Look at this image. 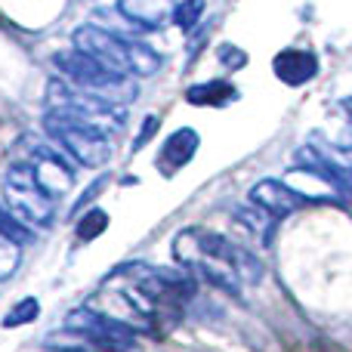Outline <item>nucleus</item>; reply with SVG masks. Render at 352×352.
<instances>
[{"instance_id":"obj_4","label":"nucleus","mask_w":352,"mask_h":352,"mask_svg":"<svg viewBox=\"0 0 352 352\" xmlns=\"http://www.w3.org/2000/svg\"><path fill=\"white\" fill-rule=\"evenodd\" d=\"M43 133L62 148L80 167H105L111 161V133L99 130L96 124H87L80 118H72L65 111L47 109L43 115Z\"/></svg>"},{"instance_id":"obj_5","label":"nucleus","mask_w":352,"mask_h":352,"mask_svg":"<svg viewBox=\"0 0 352 352\" xmlns=\"http://www.w3.org/2000/svg\"><path fill=\"white\" fill-rule=\"evenodd\" d=\"M6 207L28 226H50L56 219V198L37 176L34 161H16L3 182Z\"/></svg>"},{"instance_id":"obj_3","label":"nucleus","mask_w":352,"mask_h":352,"mask_svg":"<svg viewBox=\"0 0 352 352\" xmlns=\"http://www.w3.org/2000/svg\"><path fill=\"white\" fill-rule=\"evenodd\" d=\"M53 65L59 72V78H65L68 84H74L78 90L93 93V96L105 99L115 105H127L136 99V84L130 80V74L115 72V68L102 65L99 59L80 53V50H68V53H56Z\"/></svg>"},{"instance_id":"obj_20","label":"nucleus","mask_w":352,"mask_h":352,"mask_svg":"<svg viewBox=\"0 0 352 352\" xmlns=\"http://www.w3.org/2000/svg\"><path fill=\"white\" fill-rule=\"evenodd\" d=\"M340 105H343V111H346V115L352 118V96H346V99H343V102H340Z\"/></svg>"},{"instance_id":"obj_8","label":"nucleus","mask_w":352,"mask_h":352,"mask_svg":"<svg viewBox=\"0 0 352 352\" xmlns=\"http://www.w3.org/2000/svg\"><path fill=\"white\" fill-rule=\"evenodd\" d=\"M250 204L266 210L269 217L281 219V217L297 213L300 207L306 204V195H300L297 188L281 182V179H260L254 188H250Z\"/></svg>"},{"instance_id":"obj_14","label":"nucleus","mask_w":352,"mask_h":352,"mask_svg":"<svg viewBox=\"0 0 352 352\" xmlns=\"http://www.w3.org/2000/svg\"><path fill=\"white\" fill-rule=\"evenodd\" d=\"M204 10H207V0H179L173 6V22L179 25L182 31H192L195 25L204 19Z\"/></svg>"},{"instance_id":"obj_18","label":"nucleus","mask_w":352,"mask_h":352,"mask_svg":"<svg viewBox=\"0 0 352 352\" xmlns=\"http://www.w3.org/2000/svg\"><path fill=\"white\" fill-rule=\"evenodd\" d=\"M217 59L223 62L226 68H244L248 65V53L238 47H232V43H223V47L217 50Z\"/></svg>"},{"instance_id":"obj_1","label":"nucleus","mask_w":352,"mask_h":352,"mask_svg":"<svg viewBox=\"0 0 352 352\" xmlns=\"http://www.w3.org/2000/svg\"><path fill=\"white\" fill-rule=\"evenodd\" d=\"M173 260L188 275L204 278L226 294H238L241 285H254L263 272L244 248L207 229H182L173 238Z\"/></svg>"},{"instance_id":"obj_16","label":"nucleus","mask_w":352,"mask_h":352,"mask_svg":"<svg viewBox=\"0 0 352 352\" xmlns=\"http://www.w3.org/2000/svg\"><path fill=\"white\" fill-rule=\"evenodd\" d=\"M37 312H41V303L34 297H25L22 303H16L10 312L3 316V328H22V324L34 322Z\"/></svg>"},{"instance_id":"obj_2","label":"nucleus","mask_w":352,"mask_h":352,"mask_svg":"<svg viewBox=\"0 0 352 352\" xmlns=\"http://www.w3.org/2000/svg\"><path fill=\"white\" fill-rule=\"evenodd\" d=\"M74 50L99 59L102 65L115 68L124 74H136V78H148L161 68V56L148 47L146 41H130L124 34H115L99 25H80L72 34Z\"/></svg>"},{"instance_id":"obj_10","label":"nucleus","mask_w":352,"mask_h":352,"mask_svg":"<svg viewBox=\"0 0 352 352\" xmlns=\"http://www.w3.org/2000/svg\"><path fill=\"white\" fill-rule=\"evenodd\" d=\"M272 72L281 84L287 87H303L309 84L312 78L318 74V59L312 50H300V47H291V50H281L272 62Z\"/></svg>"},{"instance_id":"obj_6","label":"nucleus","mask_w":352,"mask_h":352,"mask_svg":"<svg viewBox=\"0 0 352 352\" xmlns=\"http://www.w3.org/2000/svg\"><path fill=\"white\" fill-rule=\"evenodd\" d=\"M47 109L65 111V115L80 118V121H87V124H96L99 130H105V133H111V136H115L118 130L127 124V111H124V105L105 102V99L93 96V93L78 90V87L68 84L65 78H53V80H50Z\"/></svg>"},{"instance_id":"obj_12","label":"nucleus","mask_w":352,"mask_h":352,"mask_svg":"<svg viewBox=\"0 0 352 352\" xmlns=\"http://www.w3.org/2000/svg\"><path fill=\"white\" fill-rule=\"evenodd\" d=\"M235 96H238V90L229 80H204V84H195L186 90L188 102L204 105V109H210V105H229Z\"/></svg>"},{"instance_id":"obj_13","label":"nucleus","mask_w":352,"mask_h":352,"mask_svg":"<svg viewBox=\"0 0 352 352\" xmlns=\"http://www.w3.org/2000/svg\"><path fill=\"white\" fill-rule=\"evenodd\" d=\"M0 235H3L6 241L19 244V248H25V244L34 241V232H31V226L25 223V219H19L16 213L10 210V207H0Z\"/></svg>"},{"instance_id":"obj_19","label":"nucleus","mask_w":352,"mask_h":352,"mask_svg":"<svg viewBox=\"0 0 352 352\" xmlns=\"http://www.w3.org/2000/svg\"><path fill=\"white\" fill-rule=\"evenodd\" d=\"M152 127H155V118H148V121H146V130H142L140 140L133 142V148H142V146H146V142H148V133H152Z\"/></svg>"},{"instance_id":"obj_9","label":"nucleus","mask_w":352,"mask_h":352,"mask_svg":"<svg viewBox=\"0 0 352 352\" xmlns=\"http://www.w3.org/2000/svg\"><path fill=\"white\" fill-rule=\"evenodd\" d=\"M198 146H201L198 130H192V127L173 130V133L164 140L161 152H158V170L164 173V176L179 173L182 167L192 164V158L198 155Z\"/></svg>"},{"instance_id":"obj_15","label":"nucleus","mask_w":352,"mask_h":352,"mask_svg":"<svg viewBox=\"0 0 352 352\" xmlns=\"http://www.w3.org/2000/svg\"><path fill=\"white\" fill-rule=\"evenodd\" d=\"M105 229H109V213L99 210V207H93V210H87L84 217H80L78 238H80V241H93V238H99Z\"/></svg>"},{"instance_id":"obj_17","label":"nucleus","mask_w":352,"mask_h":352,"mask_svg":"<svg viewBox=\"0 0 352 352\" xmlns=\"http://www.w3.org/2000/svg\"><path fill=\"white\" fill-rule=\"evenodd\" d=\"M19 266V244L6 241L3 235H0V281L10 278L12 272H16Z\"/></svg>"},{"instance_id":"obj_7","label":"nucleus","mask_w":352,"mask_h":352,"mask_svg":"<svg viewBox=\"0 0 352 352\" xmlns=\"http://www.w3.org/2000/svg\"><path fill=\"white\" fill-rule=\"evenodd\" d=\"M65 331H74V334L87 337V340L99 343V346H111V349L130 346L133 337L140 334V331L130 328L127 322L96 309V306H80L72 316H65Z\"/></svg>"},{"instance_id":"obj_11","label":"nucleus","mask_w":352,"mask_h":352,"mask_svg":"<svg viewBox=\"0 0 352 352\" xmlns=\"http://www.w3.org/2000/svg\"><path fill=\"white\" fill-rule=\"evenodd\" d=\"M118 12L140 28H161L167 19H173L167 0H118Z\"/></svg>"}]
</instances>
